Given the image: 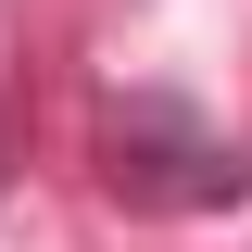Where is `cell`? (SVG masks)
I'll return each mask as SVG.
<instances>
[{"label": "cell", "mask_w": 252, "mask_h": 252, "mask_svg": "<svg viewBox=\"0 0 252 252\" xmlns=\"http://www.w3.org/2000/svg\"><path fill=\"white\" fill-rule=\"evenodd\" d=\"M101 189H114L126 215H240L252 202V152L202 101L126 89V101H101Z\"/></svg>", "instance_id": "6da1fadb"}]
</instances>
